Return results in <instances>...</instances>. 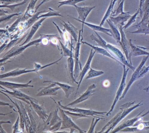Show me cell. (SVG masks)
Here are the masks:
<instances>
[{"label": "cell", "mask_w": 149, "mask_h": 133, "mask_svg": "<svg viewBox=\"0 0 149 133\" xmlns=\"http://www.w3.org/2000/svg\"><path fill=\"white\" fill-rule=\"evenodd\" d=\"M118 0H113V7H114V5H115V3H116V2Z\"/></svg>", "instance_id": "cell-57"}, {"label": "cell", "mask_w": 149, "mask_h": 133, "mask_svg": "<svg viewBox=\"0 0 149 133\" xmlns=\"http://www.w3.org/2000/svg\"><path fill=\"white\" fill-rule=\"evenodd\" d=\"M145 0H140V4H139V12H141L142 10V7H143V5L144 3Z\"/></svg>", "instance_id": "cell-53"}, {"label": "cell", "mask_w": 149, "mask_h": 133, "mask_svg": "<svg viewBox=\"0 0 149 133\" xmlns=\"http://www.w3.org/2000/svg\"><path fill=\"white\" fill-rule=\"evenodd\" d=\"M51 1V0H49V1ZM64 1H67V0H64Z\"/></svg>", "instance_id": "cell-59"}, {"label": "cell", "mask_w": 149, "mask_h": 133, "mask_svg": "<svg viewBox=\"0 0 149 133\" xmlns=\"http://www.w3.org/2000/svg\"><path fill=\"white\" fill-rule=\"evenodd\" d=\"M93 48L91 50L90 53L89 55L88 58V60H87V62L85 64V66L84 67L83 69L81 70V73H80L79 75V77H80V81L79 82V84H78L77 86V90L75 96H76L77 93L80 88V86H81V83L82 82L85 76V75L87 73L88 71L91 68V61H92V59L95 54L96 52L94 50Z\"/></svg>", "instance_id": "cell-16"}, {"label": "cell", "mask_w": 149, "mask_h": 133, "mask_svg": "<svg viewBox=\"0 0 149 133\" xmlns=\"http://www.w3.org/2000/svg\"><path fill=\"white\" fill-rule=\"evenodd\" d=\"M81 43L85 44V45H87V46H89L91 48H93L94 50L95 51L96 53L100 54L102 55H104V56H107V57H109V58L114 60L117 62L118 63H119L120 65H123L122 62H120L117 59H116L114 56H112L107 50L104 49V48H103L102 47H100L96 46H93V45H91V44L86 42L82 41V40Z\"/></svg>", "instance_id": "cell-25"}, {"label": "cell", "mask_w": 149, "mask_h": 133, "mask_svg": "<svg viewBox=\"0 0 149 133\" xmlns=\"http://www.w3.org/2000/svg\"><path fill=\"white\" fill-rule=\"evenodd\" d=\"M30 102L35 112L36 113L39 118L45 122V121L48 117L49 115H48L47 114V111L44 108L43 103L42 105H40L38 104V103H36L33 101L30 100Z\"/></svg>", "instance_id": "cell-20"}, {"label": "cell", "mask_w": 149, "mask_h": 133, "mask_svg": "<svg viewBox=\"0 0 149 133\" xmlns=\"http://www.w3.org/2000/svg\"><path fill=\"white\" fill-rule=\"evenodd\" d=\"M62 21L63 24H62V23L61 24H62L64 28H65L66 31L71 35L75 41L76 43H77L78 39L77 28H76L74 25H72L69 21L66 22L63 21Z\"/></svg>", "instance_id": "cell-29"}, {"label": "cell", "mask_w": 149, "mask_h": 133, "mask_svg": "<svg viewBox=\"0 0 149 133\" xmlns=\"http://www.w3.org/2000/svg\"><path fill=\"white\" fill-rule=\"evenodd\" d=\"M102 119H104L98 117L97 119H96L95 121V118H93L91 125L88 131V133H94V129H95L96 125L97 122H98L100 120H102Z\"/></svg>", "instance_id": "cell-46"}, {"label": "cell", "mask_w": 149, "mask_h": 133, "mask_svg": "<svg viewBox=\"0 0 149 133\" xmlns=\"http://www.w3.org/2000/svg\"><path fill=\"white\" fill-rule=\"evenodd\" d=\"M117 26L119 28V32L121 34V41L118 43L121 46L126 59L129 61L130 53V43H129V41H128V40L127 39L125 33L123 32V26L121 25H118Z\"/></svg>", "instance_id": "cell-12"}, {"label": "cell", "mask_w": 149, "mask_h": 133, "mask_svg": "<svg viewBox=\"0 0 149 133\" xmlns=\"http://www.w3.org/2000/svg\"><path fill=\"white\" fill-rule=\"evenodd\" d=\"M0 132L1 133H6V131L4 130L2 128V124H1V127H0Z\"/></svg>", "instance_id": "cell-55"}, {"label": "cell", "mask_w": 149, "mask_h": 133, "mask_svg": "<svg viewBox=\"0 0 149 133\" xmlns=\"http://www.w3.org/2000/svg\"><path fill=\"white\" fill-rule=\"evenodd\" d=\"M124 1L125 0H122L120 4L118 5L116 9L112 12L111 16L116 17L118 15L123 12V6Z\"/></svg>", "instance_id": "cell-41"}, {"label": "cell", "mask_w": 149, "mask_h": 133, "mask_svg": "<svg viewBox=\"0 0 149 133\" xmlns=\"http://www.w3.org/2000/svg\"><path fill=\"white\" fill-rule=\"evenodd\" d=\"M149 23V7L145 11L142 18V20L136 26H133L132 28H135L137 29L145 28L147 27Z\"/></svg>", "instance_id": "cell-31"}, {"label": "cell", "mask_w": 149, "mask_h": 133, "mask_svg": "<svg viewBox=\"0 0 149 133\" xmlns=\"http://www.w3.org/2000/svg\"><path fill=\"white\" fill-rule=\"evenodd\" d=\"M53 23L54 25V26H55L56 28H57V30H58V32H59V34H60L61 38L62 39V40L66 43V45H65L67 46L68 43L70 42L69 36L68 34V33H67L68 32L66 31L65 28H63L62 30L59 27V26L54 21H53Z\"/></svg>", "instance_id": "cell-33"}, {"label": "cell", "mask_w": 149, "mask_h": 133, "mask_svg": "<svg viewBox=\"0 0 149 133\" xmlns=\"http://www.w3.org/2000/svg\"><path fill=\"white\" fill-rule=\"evenodd\" d=\"M49 11L41 15L38 17V19H42L43 18H48L49 17H54V16H60V17H63L62 15L61 14L60 12L58 11H55L54 9H52L51 8H48Z\"/></svg>", "instance_id": "cell-34"}, {"label": "cell", "mask_w": 149, "mask_h": 133, "mask_svg": "<svg viewBox=\"0 0 149 133\" xmlns=\"http://www.w3.org/2000/svg\"><path fill=\"white\" fill-rule=\"evenodd\" d=\"M64 111L67 114H68L69 116H71L73 118V120L81 118H90V117H91V116L82 114H80V113L71 112V111H70L69 110H64Z\"/></svg>", "instance_id": "cell-38"}, {"label": "cell", "mask_w": 149, "mask_h": 133, "mask_svg": "<svg viewBox=\"0 0 149 133\" xmlns=\"http://www.w3.org/2000/svg\"><path fill=\"white\" fill-rule=\"evenodd\" d=\"M149 7V0H145L144 3L143 5V7H142V10L141 12H139L140 17L141 18H143V15L144 12Z\"/></svg>", "instance_id": "cell-49"}, {"label": "cell", "mask_w": 149, "mask_h": 133, "mask_svg": "<svg viewBox=\"0 0 149 133\" xmlns=\"http://www.w3.org/2000/svg\"><path fill=\"white\" fill-rule=\"evenodd\" d=\"M47 19V18H42V19H40L39 20L36 21V22L32 26L31 30H30L29 33L28 34L26 38V40L25 41V42H24L21 45H20V46H23V45H26V44H27V43H29L30 41H31V40L32 39V38L33 37L34 35L37 32V30L42 25V23H43V21Z\"/></svg>", "instance_id": "cell-21"}, {"label": "cell", "mask_w": 149, "mask_h": 133, "mask_svg": "<svg viewBox=\"0 0 149 133\" xmlns=\"http://www.w3.org/2000/svg\"><path fill=\"white\" fill-rule=\"evenodd\" d=\"M1 88L3 89V90H1V91L7 93V94L12 95L13 97L17 98V99L19 100H20L25 102V103H27V104H29V105H31L30 102V100H33L36 103H38V101L36 99L22 93L20 90H18V89H14V90H13V91H11L2 87V86H1Z\"/></svg>", "instance_id": "cell-9"}, {"label": "cell", "mask_w": 149, "mask_h": 133, "mask_svg": "<svg viewBox=\"0 0 149 133\" xmlns=\"http://www.w3.org/2000/svg\"><path fill=\"white\" fill-rule=\"evenodd\" d=\"M25 108H26V109L27 111L33 128L35 130L36 132V130L39 128L40 125L39 124V123H39V121H37L38 119L36 117V114L34 112L35 111L33 109L32 105H29V104H27V103L26 104Z\"/></svg>", "instance_id": "cell-24"}, {"label": "cell", "mask_w": 149, "mask_h": 133, "mask_svg": "<svg viewBox=\"0 0 149 133\" xmlns=\"http://www.w3.org/2000/svg\"><path fill=\"white\" fill-rule=\"evenodd\" d=\"M0 16H2L3 15H5L6 14H8V12L7 11H5L4 10H2V8H1L0 10Z\"/></svg>", "instance_id": "cell-54"}, {"label": "cell", "mask_w": 149, "mask_h": 133, "mask_svg": "<svg viewBox=\"0 0 149 133\" xmlns=\"http://www.w3.org/2000/svg\"><path fill=\"white\" fill-rule=\"evenodd\" d=\"M0 105L1 106H8V107H9L10 108L13 109V110H14L15 112H17L18 111H16L15 109L14 108L13 106H11L9 103H7L4 102L2 101H1V103H0Z\"/></svg>", "instance_id": "cell-51"}, {"label": "cell", "mask_w": 149, "mask_h": 133, "mask_svg": "<svg viewBox=\"0 0 149 133\" xmlns=\"http://www.w3.org/2000/svg\"><path fill=\"white\" fill-rule=\"evenodd\" d=\"M133 127H128L120 130L123 132H139L145 131L149 130V121L143 122L139 121L137 122L133 126Z\"/></svg>", "instance_id": "cell-14"}, {"label": "cell", "mask_w": 149, "mask_h": 133, "mask_svg": "<svg viewBox=\"0 0 149 133\" xmlns=\"http://www.w3.org/2000/svg\"><path fill=\"white\" fill-rule=\"evenodd\" d=\"M19 102L20 103V107H21L22 113H23V117H24V121H25V127H26L27 132L28 133H34V132H36L35 130H34L33 128V126H32L30 118H29V116L28 114L26 108L23 106L20 100L19 101Z\"/></svg>", "instance_id": "cell-27"}, {"label": "cell", "mask_w": 149, "mask_h": 133, "mask_svg": "<svg viewBox=\"0 0 149 133\" xmlns=\"http://www.w3.org/2000/svg\"><path fill=\"white\" fill-rule=\"evenodd\" d=\"M74 7L75 8L77 13H78V19L74 18V17H72V18L76 20H77L81 21H83V22H85L86 19H87L90 13L91 12V11L93 9L95 8V6L79 7L77 5H75Z\"/></svg>", "instance_id": "cell-17"}, {"label": "cell", "mask_w": 149, "mask_h": 133, "mask_svg": "<svg viewBox=\"0 0 149 133\" xmlns=\"http://www.w3.org/2000/svg\"><path fill=\"white\" fill-rule=\"evenodd\" d=\"M74 60L73 59V57H69L68 60V69L70 78L73 83L75 82L78 85L79 82L76 81V80L75 79L74 76Z\"/></svg>", "instance_id": "cell-30"}, {"label": "cell", "mask_w": 149, "mask_h": 133, "mask_svg": "<svg viewBox=\"0 0 149 133\" xmlns=\"http://www.w3.org/2000/svg\"><path fill=\"white\" fill-rule=\"evenodd\" d=\"M106 21L109 24L111 29L112 31L113 38L116 40L117 43H119V42L121 41V34L120 32L118 30L116 26L110 20V19H107Z\"/></svg>", "instance_id": "cell-32"}, {"label": "cell", "mask_w": 149, "mask_h": 133, "mask_svg": "<svg viewBox=\"0 0 149 133\" xmlns=\"http://www.w3.org/2000/svg\"><path fill=\"white\" fill-rule=\"evenodd\" d=\"M130 14V12H123L122 13L118 15L116 17H112L110 16L109 19L116 26L118 25H121L123 26L124 25L125 22L127 21L128 20L130 19V18L132 16Z\"/></svg>", "instance_id": "cell-22"}, {"label": "cell", "mask_w": 149, "mask_h": 133, "mask_svg": "<svg viewBox=\"0 0 149 133\" xmlns=\"http://www.w3.org/2000/svg\"><path fill=\"white\" fill-rule=\"evenodd\" d=\"M149 70V66H146L145 65H144L142 68L140 69V73H139V78H142L148 72Z\"/></svg>", "instance_id": "cell-48"}, {"label": "cell", "mask_w": 149, "mask_h": 133, "mask_svg": "<svg viewBox=\"0 0 149 133\" xmlns=\"http://www.w3.org/2000/svg\"><path fill=\"white\" fill-rule=\"evenodd\" d=\"M144 90H145L146 92H148L149 91V84L148 85V87H147L143 89Z\"/></svg>", "instance_id": "cell-56"}, {"label": "cell", "mask_w": 149, "mask_h": 133, "mask_svg": "<svg viewBox=\"0 0 149 133\" xmlns=\"http://www.w3.org/2000/svg\"><path fill=\"white\" fill-rule=\"evenodd\" d=\"M49 1V0H43L37 7H36V12L37 11V10L39 9V8L42 6V5H43L44 3H46V2H48V1Z\"/></svg>", "instance_id": "cell-52"}, {"label": "cell", "mask_w": 149, "mask_h": 133, "mask_svg": "<svg viewBox=\"0 0 149 133\" xmlns=\"http://www.w3.org/2000/svg\"><path fill=\"white\" fill-rule=\"evenodd\" d=\"M132 40L131 39L129 40V43L130 47V53L129 62L130 64L132 65V57H136L140 55H149V52H146L145 50L142 49L143 48L134 45L132 42Z\"/></svg>", "instance_id": "cell-15"}, {"label": "cell", "mask_w": 149, "mask_h": 133, "mask_svg": "<svg viewBox=\"0 0 149 133\" xmlns=\"http://www.w3.org/2000/svg\"><path fill=\"white\" fill-rule=\"evenodd\" d=\"M79 22H81L82 24V33H83V27L84 25H85L88 26L90 28H91L92 30L96 32H101V33H104L109 36L113 37V34H112V31L111 29H109V28H104L100 26H97V25H94V24H91V23H88L86 22H83V21H81L77 20Z\"/></svg>", "instance_id": "cell-23"}, {"label": "cell", "mask_w": 149, "mask_h": 133, "mask_svg": "<svg viewBox=\"0 0 149 133\" xmlns=\"http://www.w3.org/2000/svg\"><path fill=\"white\" fill-rule=\"evenodd\" d=\"M61 101H58V104L63 109L65 110H69L71 112H76V113H80L84 115L88 116H103L104 115L107 114V112H100V111H96L93 110L92 109H84L78 108L68 107L67 106H63L61 104Z\"/></svg>", "instance_id": "cell-6"}, {"label": "cell", "mask_w": 149, "mask_h": 133, "mask_svg": "<svg viewBox=\"0 0 149 133\" xmlns=\"http://www.w3.org/2000/svg\"><path fill=\"white\" fill-rule=\"evenodd\" d=\"M56 85L55 83H51L50 85L47 86V87L40 88L38 89L39 92L36 94V96L38 97L51 96H56L58 94V90L61 89V88L59 86L55 87Z\"/></svg>", "instance_id": "cell-11"}, {"label": "cell", "mask_w": 149, "mask_h": 133, "mask_svg": "<svg viewBox=\"0 0 149 133\" xmlns=\"http://www.w3.org/2000/svg\"><path fill=\"white\" fill-rule=\"evenodd\" d=\"M149 57V55H146V56H143V60H142L141 62H140L139 66H138L137 67V68L135 69V71H134V73L132 74V76H131V78L130 79V81H129L127 86H126V87H125V89L124 90L122 96H121L120 99H119V100H122V99H123L124 98L125 95L126 94L127 92L129 91V89H130V88L131 86L133 84V82H134L136 81V80L139 79V76L140 69L142 68V67L145 65V64L146 61L147 60Z\"/></svg>", "instance_id": "cell-8"}, {"label": "cell", "mask_w": 149, "mask_h": 133, "mask_svg": "<svg viewBox=\"0 0 149 133\" xmlns=\"http://www.w3.org/2000/svg\"><path fill=\"white\" fill-rule=\"evenodd\" d=\"M82 31L80 30L78 34V39L77 42L76 43V46L75 48L74 54V76L75 79H76L79 75H80V68L81 70H82V67L81 63L80 62V52L81 48V36H82Z\"/></svg>", "instance_id": "cell-7"}, {"label": "cell", "mask_w": 149, "mask_h": 133, "mask_svg": "<svg viewBox=\"0 0 149 133\" xmlns=\"http://www.w3.org/2000/svg\"><path fill=\"white\" fill-rule=\"evenodd\" d=\"M104 74V72L102 71H97V70H95L93 69H90L89 71L88 72V76L86 77V79H91V78H95V77H97V76H100Z\"/></svg>", "instance_id": "cell-37"}, {"label": "cell", "mask_w": 149, "mask_h": 133, "mask_svg": "<svg viewBox=\"0 0 149 133\" xmlns=\"http://www.w3.org/2000/svg\"><path fill=\"white\" fill-rule=\"evenodd\" d=\"M42 36L40 39L30 42L29 43H27L26 45H23V46H15L4 55V57H3V59H1V64L2 62H4L8 59L22 53L27 48L31 46L40 44V42H42Z\"/></svg>", "instance_id": "cell-3"}, {"label": "cell", "mask_w": 149, "mask_h": 133, "mask_svg": "<svg viewBox=\"0 0 149 133\" xmlns=\"http://www.w3.org/2000/svg\"><path fill=\"white\" fill-rule=\"evenodd\" d=\"M38 0H31L24 14V15L22 17V21H26L32 17L36 12L35 8V5Z\"/></svg>", "instance_id": "cell-26"}, {"label": "cell", "mask_w": 149, "mask_h": 133, "mask_svg": "<svg viewBox=\"0 0 149 133\" xmlns=\"http://www.w3.org/2000/svg\"><path fill=\"white\" fill-rule=\"evenodd\" d=\"M144 110L145 109H143V111L140 112L136 117L125 121L123 123H122V124L116 128L114 130H112L111 131V133H116V132H120V130L125 128L133 126L137 122L142 121L143 119V117L147 115L148 114H149V111H147L146 113L144 114L141 115V114L144 111Z\"/></svg>", "instance_id": "cell-10"}, {"label": "cell", "mask_w": 149, "mask_h": 133, "mask_svg": "<svg viewBox=\"0 0 149 133\" xmlns=\"http://www.w3.org/2000/svg\"><path fill=\"white\" fill-rule=\"evenodd\" d=\"M139 13V9H138V10L136 12L135 14L133 15L131 17V18H130V19H129L128 23H127L125 26L123 27V29H126V28H128L130 26H131V25H132L133 23H134V22L136 21V19L137 16Z\"/></svg>", "instance_id": "cell-45"}, {"label": "cell", "mask_w": 149, "mask_h": 133, "mask_svg": "<svg viewBox=\"0 0 149 133\" xmlns=\"http://www.w3.org/2000/svg\"><path fill=\"white\" fill-rule=\"evenodd\" d=\"M22 14L21 12L16 13L12 14H6L3 16H1V21L0 23L1 24L6 23L8 21H10L13 17L15 16H18Z\"/></svg>", "instance_id": "cell-39"}, {"label": "cell", "mask_w": 149, "mask_h": 133, "mask_svg": "<svg viewBox=\"0 0 149 133\" xmlns=\"http://www.w3.org/2000/svg\"><path fill=\"white\" fill-rule=\"evenodd\" d=\"M50 98L54 100L55 103L56 104V107L54 110L51 111L47 119L44 122L43 130L46 132H55L61 129L62 123V119H61L58 115V110H59L58 104L52 97Z\"/></svg>", "instance_id": "cell-2"}, {"label": "cell", "mask_w": 149, "mask_h": 133, "mask_svg": "<svg viewBox=\"0 0 149 133\" xmlns=\"http://www.w3.org/2000/svg\"><path fill=\"white\" fill-rule=\"evenodd\" d=\"M63 56H62L60 59L56 60V61H55L54 62H52V63H50L49 64H47V65H44V66H41L40 64L39 63H36V62H35L34 63V69H35L37 71V73H38V71L40 70H42V69H44L50 66H52V65H54L55 63L58 62L59 61L61 60L62 59Z\"/></svg>", "instance_id": "cell-43"}, {"label": "cell", "mask_w": 149, "mask_h": 133, "mask_svg": "<svg viewBox=\"0 0 149 133\" xmlns=\"http://www.w3.org/2000/svg\"><path fill=\"white\" fill-rule=\"evenodd\" d=\"M122 0H118V5L120 4V2L122 1Z\"/></svg>", "instance_id": "cell-58"}, {"label": "cell", "mask_w": 149, "mask_h": 133, "mask_svg": "<svg viewBox=\"0 0 149 133\" xmlns=\"http://www.w3.org/2000/svg\"><path fill=\"white\" fill-rule=\"evenodd\" d=\"M123 73L122 80H121V83H120V85H119V87H118V89L117 91L114 102H113V104H112V106H111V107L110 110L109 112H107V114H106V115L108 116L113 111L116 104L117 103L118 100L120 99L121 96H122V94H123V91L125 89V87H126V76H127V73H128L129 69H130L129 68H127L126 69V66L125 65H123Z\"/></svg>", "instance_id": "cell-5"}, {"label": "cell", "mask_w": 149, "mask_h": 133, "mask_svg": "<svg viewBox=\"0 0 149 133\" xmlns=\"http://www.w3.org/2000/svg\"><path fill=\"white\" fill-rule=\"evenodd\" d=\"M20 121V116L19 115L15 124L13 125V133H17L19 132V123Z\"/></svg>", "instance_id": "cell-50"}, {"label": "cell", "mask_w": 149, "mask_h": 133, "mask_svg": "<svg viewBox=\"0 0 149 133\" xmlns=\"http://www.w3.org/2000/svg\"><path fill=\"white\" fill-rule=\"evenodd\" d=\"M33 72H35V73H37V71L35 69H22L19 68L16 69L15 70L8 72V73L1 75L0 79H4V78H8V77H17V76L24 74L33 73Z\"/></svg>", "instance_id": "cell-18"}, {"label": "cell", "mask_w": 149, "mask_h": 133, "mask_svg": "<svg viewBox=\"0 0 149 133\" xmlns=\"http://www.w3.org/2000/svg\"><path fill=\"white\" fill-rule=\"evenodd\" d=\"M142 101H140L138 104L134 105L136 103V101L126 103L123 104L120 107V111L113 117L103 127L101 131L98 133H109L111 130L112 131L116 126L122 121L134 109L143 105Z\"/></svg>", "instance_id": "cell-1"}, {"label": "cell", "mask_w": 149, "mask_h": 133, "mask_svg": "<svg viewBox=\"0 0 149 133\" xmlns=\"http://www.w3.org/2000/svg\"><path fill=\"white\" fill-rule=\"evenodd\" d=\"M113 0H111L109 6V8L103 18L102 20L101 21L99 26H102L104 24V22L106 21V20L109 18V17L111 15V13L113 12Z\"/></svg>", "instance_id": "cell-35"}, {"label": "cell", "mask_w": 149, "mask_h": 133, "mask_svg": "<svg viewBox=\"0 0 149 133\" xmlns=\"http://www.w3.org/2000/svg\"><path fill=\"white\" fill-rule=\"evenodd\" d=\"M87 0H67L63 1H60L58 3L59 4L58 8L61 7L63 6H74L77 4L82 1H85Z\"/></svg>", "instance_id": "cell-36"}, {"label": "cell", "mask_w": 149, "mask_h": 133, "mask_svg": "<svg viewBox=\"0 0 149 133\" xmlns=\"http://www.w3.org/2000/svg\"><path fill=\"white\" fill-rule=\"evenodd\" d=\"M97 86L95 84H91L90 86H89L88 87L87 89V90L77 99L70 103L69 104L67 105V107H69L70 106H73V105H76L78 103L83 102L84 101L88 99L90 97H91L92 96L94 95L95 90V89L96 88Z\"/></svg>", "instance_id": "cell-13"}, {"label": "cell", "mask_w": 149, "mask_h": 133, "mask_svg": "<svg viewBox=\"0 0 149 133\" xmlns=\"http://www.w3.org/2000/svg\"><path fill=\"white\" fill-rule=\"evenodd\" d=\"M43 83H54L61 88L65 94V96L67 98H69L71 94L74 92L75 89V87L68 85L66 83H61L59 82H54L52 81L46 80L43 82Z\"/></svg>", "instance_id": "cell-28"}, {"label": "cell", "mask_w": 149, "mask_h": 133, "mask_svg": "<svg viewBox=\"0 0 149 133\" xmlns=\"http://www.w3.org/2000/svg\"><path fill=\"white\" fill-rule=\"evenodd\" d=\"M59 110L61 112L62 117V123L61 130L65 129H70L71 130L70 133H73L75 130H77L79 133H84L86 131L82 130L77 125L74 121L71 119L68 114L64 112V110L58 105Z\"/></svg>", "instance_id": "cell-4"}, {"label": "cell", "mask_w": 149, "mask_h": 133, "mask_svg": "<svg viewBox=\"0 0 149 133\" xmlns=\"http://www.w3.org/2000/svg\"><path fill=\"white\" fill-rule=\"evenodd\" d=\"M59 42L61 46L62 50L63 51V56L65 57H73V54L72 53V49L70 50L67 47V46L64 45L60 40H59Z\"/></svg>", "instance_id": "cell-40"}, {"label": "cell", "mask_w": 149, "mask_h": 133, "mask_svg": "<svg viewBox=\"0 0 149 133\" xmlns=\"http://www.w3.org/2000/svg\"><path fill=\"white\" fill-rule=\"evenodd\" d=\"M23 1L24 0H0L1 4L6 5H11L13 3H19Z\"/></svg>", "instance_id": "cell-47"}, {"label": "cell", "mask_w": 149, "mask_h": 133, "mask_svg": "<svg viewBox=\"0 0 149 133\" xmlns=\"http://www.w3.org/2000/svg\"><path fill=\"white\" fill-rule=\"evenodd\" d=\"M28 0H24L22 2L20 3H17V4H13V5H6L1 4L0 8H8L11 9L12 12H14V10L15 9V8L18 7L20 6H22L26 4Z\"/></svg>", "instance_id": "cell-42"}, {"label": "cell", "mask_w": 149, "mask_h": 133, "mask_svg": "<svg viewBox=\"0 0 149 133\" xmlns=\"http://www.w3.org/2000/svg\"><path fill=\"white\" fill-rule=\"evenodd\" d=\"M32 80H30L28 83H18L15 82H10L0 81V85L1 86L5 87L9 89L12 90H14L18 89L25 88L28 87H33V85H30V83L32 82Z\"/></svg>", "instance_id": "cell-19"}, {"label": "cell", "mask_w": 149, "mask_h": 133, "mask_svg": "<svg viewBox=\"0 0 149 133\" xmlns=\"http://www.w3.org/2000/svg\"><path fill=\"white\" fill-rule=\"evenodd\" d=\"M22 17H18L15 22L13 24H12V26L8 28V29H7L9 33H11L14 32L16 29H17L19 24L22 21Z\"/></svg>", "instance_id": "cell-44"}]
</instances>
